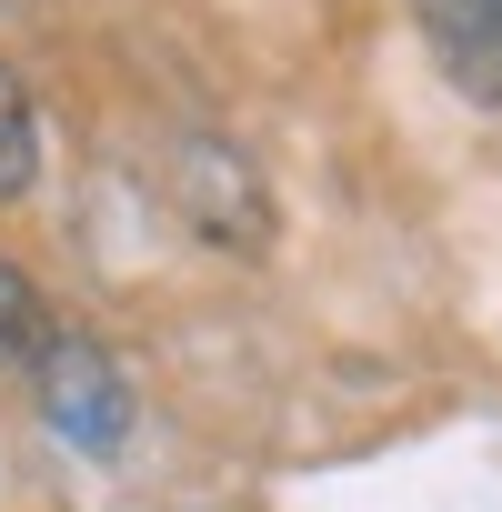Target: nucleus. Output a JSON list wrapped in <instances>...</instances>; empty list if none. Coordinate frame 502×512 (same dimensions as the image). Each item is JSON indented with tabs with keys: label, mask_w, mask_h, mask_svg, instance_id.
<instances>
[{
	"label": "nucleus",
	"mask_w": 502,
	"mask_h": 512,
	"mask_svg": "<svg viewBox=\"0 0 502 512\" xmlns=\"http://www.w3.org/2000/svg\"><path fill=\"white\" fill-rule=\"evenodd\" d=\"M161 201H171L181 231H201L211 251H241V262H262V251H272V191H262V171H251L231 141L181 131V141L161 151Z\"/></svg>",
	"instance_id": "f257e3e1"
},
{
	"label": "nucleus",
	"mask_w": 502,
	"mask_h": 512,
	"mask_svg": "<svg viewBox=\"0 0 502 512\" xmlns=\"http://www.w3.org/2000/svg\"><path fill=\"white\" fill-rule=\"evenodd\" d=\"M31 392H41V422H51L71 452H121V442H131V422H141L121 352H111V342H91V332H51V342H41V362H31Z\"/></svg>",
	"instance_id": "f03ea898"
},
{
	"label": "nucleus",
	"mask_w": 502,
	"mask_h": 512,
	"mask_svg": "<svg viewBox=\"0 0 502 512\" xmlns=\"http://www.w3.org/2000/svg\"><path fill=\"white\" fill-rule=\"evenodd\" d=\"M432 41H442L452 81H462L472 101H492V111H502V0H462V11H442V21H432Z\"/></svg>",
	"instance_id": "7ed1b4c3"
},
{
	"label": "nucleus",
	"mask_w": 502,
	"mask_h": 512,
	"mask_svg": "<svg viewBox=\"0 0 502 512\" xmlns=\"http://www.w3.org/2000/svg\"><path fill=\"white\" fill-rule=\"evenodd\" d=\"M31 181H41V121H31V91H21V71L0 61V211H11Z\"/></svg>",
	"instance_id": "20e7f679"
},
{
	"label": "nucleus",
	"mask_w": 502,
	"mask_h": 512,
	"mask_svg": "<svg viewBox=\"0 0 502 512\" xmlns=\"http://www.w3.org/2000/svg\"><path fill=\"white\" fill-rule=\"evenodd\" d=\"M41 342H51V302H41V282L21 272V262H0V362H41Z\"/></svg>",
	"instance_id": "39448f33"
},
{
	"label": "nucleus",
	"mask_w": 502,
	"mask_h": 512,
	"mask_svg": "<svg viewBox=\"0 0 502 512\" xmlns=\"http://www.w3.org/2000/svg\"><path fill=\"white\" fill-rule=\"evenodd\" d=\"M412 11H422V21H442V11H462V0H412Z\"/></svg>",
	"instance_id": "423d86ee"
}]
</instances>
